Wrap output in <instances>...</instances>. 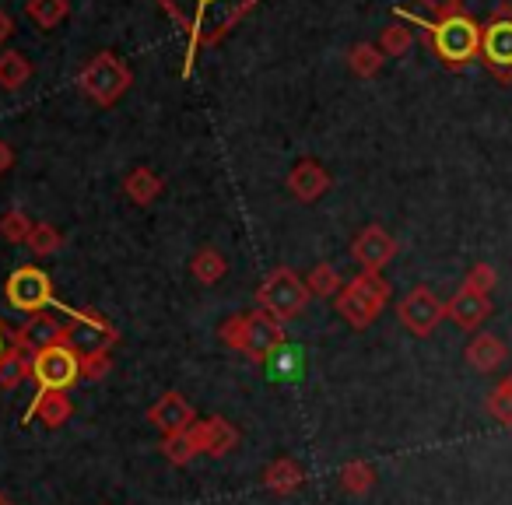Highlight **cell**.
I'll use <instances>...</instances> for the list:
<instances>
[{
  "mask_svg": "<svg viewBox=\"0 0 512 505\" xmlns=\"http://www.w3.org/2000/svg\"><path fill=\"white\" fill-rule=\"evenodd\" d=\"M383 50H379L376 43H355L348 50V67L351 74H358V78H376L379 71H383Z\"/></svg>",
  "mask_w": 512,
  "mask_h": 505,
  "instance_id": "d4e9b609",
  "label": "cell"
},
{
  "mask_svg": "<svg viewBox=\"0 0 512 505\" xmlns=\"http://www.w3.org/2000/svg\"><path fill=\"white\" fill-rule=\"evenodd\" d=\"M256 302L264 313H271L278 323H292L306 313L309 306V288L292 267H278V271L267 274V281L256 292Z\"/></svg>",
  "mask_w": 512,
  "mask_h": 505,
  "instance_id": "5b68a950",
  "label": "cell"
},
{
  "mask_svg": "<svg viewBox=\"0 0 512 505\" xmlns=\"http://www.w3.org/2000/svg\"><path fill=\"white\" fill-rule=\"evenodd\" d=\"M120 341V330L95 309H67L64 323V344L78 351V358L95 355V351H109Z\"/></svg>",
  "mask_w": 512,
  "mask_h": 505,
  "instance_id": "52a82bcc",
  "label": "cell"
},
{
  "mask_svg": "<svg viewBox=\"0 0 512 505\" xmlns=\"http://www.w3.org/2000/svg\"><path fill=\"white\" fill-rule=\"evenodd\" d=\"M421 4L432 11L435 22H439V18H449V15H460L463 11V0H421Z\"/></svg>",
  "mask_w": 512,
  "mask_h": 505,
  "instance_id": "8d00e7d4",
  "label": "cell"
},
{
  "mask_svg": "<svg viewBox=\"0 0 512 505\" xmlns=\"http://www.w3.org/2000/svg\"><path fill=\"white\" fill-rule=\"evenodd\" d=\"M32 78V64L25 53L18 50H4L0 53V88L4 92H18V88H25Z\"/></svg>",
  "mask_w": 512,
  "mask_h": 505,
  "instance_id": "603a6c76",
  "label": "cell"
},
{
  "mask_svg": "<svg viewBox=\"0 0 512 505\" xmlns=\"http://www.w3.org/2000/svg\"><path fill=\"white\" fill-rule=\"evenodd\" d=\"M393 15H397L404 25L421 29L425 46L449 67V71H463V67L474 64V60L481 57L484 25H477V18H470L467 11H460V15H449V18H439V22H425V18H418L414 11H407V8H397Z\"/></svg>",
  "mask_w": 512,
  "mask_h": 505,
  "instance_id": "7a4b0ae2",
  "label": "cell"
},
{
  "mask_svg": "<svg viewBox=\"0 0 512 505\" xmlns=\"http://www.w3.org/2000/svg\"><path fill=\"white\" fill-rule=\"evenodd\" d=\"M78 85H81V92L92 102H99V106H116V102L130 92L134 78H130V67L123 64L116 53H95V57L81 67Z\"/></svg>",
  "mask_w": 512,
  "mask_h": 505,
  "instance_id": "277c9868",
  "label": "cell"
},
{
  "mask_svg": "<svg viewBox=\"0 0 512 505\" xmlns=\"http://www.w3.org/2000/svg\"><path fill=\"white\" fill-rule=\"evenodd\" d=\"M281 348H285V323H278L264 309H253L246 316V351L242 355H249L253 362H267Z\"/></svg>",
  "mask_w": 512,
  "mask_h": 505,
  "instance_id": "8fae6325",
  "label": "cell"
},
{
  "mask_svg": "<svg viewBox=\"0 0 512 505\" xmlns=\"http://www.w3.org/2000/svg\"><path fill=\"white\" fill-rule=\"evenodd\" d=\"M481 60L502 85H512V4L502 0L481 32Z\"/></svg>",
  "mask_w": 512,
  "mask_h": 505,
  "instance_id": "8992f818",
  "label": "cell"
},
{
  "mask_svg": "<svg viewBox=\"0 0 512 505\" xmlns=\"http://www.w3.org/2000/svg\"><path fill=\"white\" fill-rule=\"evenodd\" d=\"M446 316L460 330H477L491 316V299H488V295L470 292L467 285H460V292L446 302Z\"/></svg>",
  "mask_w": 512,
  "mask_h": 505,
  "instance_id": "9a60e30c",
  "label": "cell"
},
{
  "mask_svg": "<svg viewBox=\"0 0 512 505\" xmlns=\"http://www.w3.org/2000/svg\"><path fill=\"white\" fill-rule=\"evenodd\" d=\"M0 505H11V502H8V498H4V495H0Z\"/></svg>",
  "mask_w": 512,
  "mask_h": 505,
  "instance_id": "60d3db41",
  "label": "cell"
},
{
  "mask_svg": "<svg viewBox=\"0 0 512 505\" xmlns=\"http://www.w3.org/2000/svg\"><path fill=\"white\" fill-rule=\"evenodd\" d=\"M386 302H390V281L376 271H362L355 281H348V285L341 288V295H337V313L355 330H365L379 320Z\"/></svg>",
  "mask_w": 512,
  "mask_h": 505,
  "instance_id": "3957f363",
  "label": "cell"
},
{
  "mask_svg": "<svg viewBox=\"0 0 512 505\" xmlns=\"http://www.w3.org/2000/svg\"><path fill=\"white\" fill-rule=\"evenodd\" d=\"M25 379H32V351L11 344L8 355L0 358V386H4V390H15Z\"/></svg>",
  "mask_w": 512,
  "mask_h": 505,
  "instance_id": "44dd1931",
  "label": "cell"
},
{
  "mask_svg": "<svg viewBox=\"0 0 512 505\" xmlns=\"http://www.w3.org/2000/svg\"><path fill=\"white\" fill-rule=\"evenodd\" d=\"M463 285H467L470 292H477V295H491V288L498 285V271L491 264H474L467 271V278H463Z\"/></svg>",
  "mask_w": 512,
  "mask_h": 505,
  "instance_id": "836d02e7",
  "label": "cell"
},
{
  "mask_svg": "<svg viewBox=\"0 0 512 505\" xmlns=\"http://www.w3.org/2000/svg\"><path fill=\"white\" fill-rule=\"evenodd\" d=\"M302 477L306 474H302V467L295 460H274L264 470V488L274 491V495H292V491H299Z\"/></svg>",
  "mask_w": 512,
  "mask_h": 505,
  "instance_id": "7402d4cb",
  "label": "cell"
},
{
  "mask_svg": "<svg viewBox=\"0 0 512 505\" xmlns=\"http://www.w3.org/2000/svg\"><path fill=\"white\" fill-rule=\"evenodd\" d=\"M148 421L162 435H179V432H190V428L197 425V414H193L190 400H186L183 393L169 390L162 400H155V404L148 407Z\"/></svg>",
  "mask_w": 512,
  "mask_h": 505,
  "instance_id": "4fadbf2b",
  "label": "cell"
},
{
  "mask_svg": "<svg viewBox=\"0 0 512 505\" xmlns=\"http://www.w3.org/2000/svg\"><path fill=\"white\" fill-rule=\"evenodd\" d=\"M15 344L32 351V355L53 348V344H64V323L53 313H46V309L43 313H32V316H25V323L15 330Z\"/></svg>",
  "mask_w": 512,
  "mask_h": 505,
  "instance_id": "5bb4252c",
  "label": "cell"
},
{
  "mask_svg": "<svg viewBox=\"0 0 512 505\" xmlns=\"http://www.w3.org/2000/svg\"><path fill=\"white\" fill-rule=\"evenodd\" d=\"M71 414H74V404H71V397H67L64 390H39L22 421L29 425L32 418H39L46 428H64L67 421H71Z\"/></svg>",
  "mask_w": 512,
  "mask_h": 505,
  "instance_id": "ac0fdd59",
  "label": "cell"
},
{
  "mask_svg": "<svg viewBox=\"0 0 512 505\" xmlns=\"http://www.w3.org/2000/svg\"><path fill=\"white\" fill-rule=\"evenodd\" d=\"M397 316L414 337H428L442 320H446V302L435 299L432 288L418 285V288H411L404 299H400Z\"/></svg>",
  "mask_w": 512,
  "mask_h": 505,
  "instance_id": "30bf717a",
  "label": "cell"
},
{
  "mask_svg": "<svg viewBox=\"0 0 512 505\" xmlns=\"http://www.w3.org/2000/svg\"><path fill=\"white\" fill-rule=\"evenodd\" d=\"M351 257H355V264L362 267V271L379 274L393 257H397V239H393L386 228L369 225L355 235V242H351Z\"/></svg>",
  "mask_w": 512,
  "mask_h": 505,
  "instance_id": "7c38bea8",
  "label": "cell"
},
{
  "mask_svg": "<svg viewBox=\"0 0 512 505\" xmlns=\"http://www.w3.org/2000/svg\"><path fill=\"white\" fill-rule=\"evenodd\" d=\"M155 4L186 36L183 78H190L200 53L232 36L235 25H239L246 15H253L264 0H155Z\"/></svg>",
  "mask_w": 512,
  "mask_h": 505,
  "instance_id": "6da1fadb",
  "label": "cell"
},
{
  "mask_svg": "<svg viewBox=\"0 0 512 505\" xmlns=\"http://www.w3.org/2000/svg\"><path fill=\"white\" fill-rule=\"evenodd\" d=\"M11 36H15V18H11V15H8V11L0 8V46L8 43V39H11Z\"/></svg>",
  "mask_w": 512,
  "mask_h": 505,
  "instance_id": "74e56055",
  "label": "cell"
},
{
  "mask_svg": "<svg viewBox=\"0 0 512 505\" xmlns=\"http://www.w3.org/2000/svg\"><path fill=\"white\" fill-rule=\"evenodd\" d=\"M463 358H467L470 369H477V372H495L498 365H505V358H509V348H505L502 337H495V334H477L474 341L467 344Z\"/></svg>",
  "mask_w": 512,
  "mask_h": 505,
  "instance_id": "d6986e66",
  "label": "cell"
},
{
  "mask_svg": "<svg viewBox=\"0 0 512 505\" xmlns=\"http://www.w3.org/2000/svg\"><path fill=\"white\" fill-rule=\"evenodd\" d=\"M11 165H15V151H11L8 141H0V176L11 172Z\"/></svg>",
  "mask_w": 512,
  "mask_h": 505,
  "instance_id": "f35d334b",
  "label": "cell"
},
{
  "mask_svg": "<svg viewBox=\"0 0 512 505\" xmlns=\"http://www.w3.org/2000/svg\"><path fill=\"white\" fill-rule=\"evenodd\" d=\"M71 15V0H29V18L39 29H57Z\"/></svg>",
  "mask_w": 512,
  "mask_h": 505,
  "instance_id": "83f0119b",
  "label": "cell"
},
{
  "mask_svg": "<svg viewBox=\"0 0 512 505\" xmlns=\"http://www.w3.org/2000/svg\"><path fill=\"white\" fill-rule=\"evenodd\" d=\"M162 176H158L155 169H148V165H137V169L127 172V179H123V193H127L130 204L137 207H148L158 200V193H162Z\"/></svg>",
  "mask_w": 512,
  "mask_h": 505,
  "instance_id": "ffe728a7",
  "label": "cell"
},
{
  "mask_svg": "<svg viewBox=\"0 0 512 505\" xmlns=\"http://www.w3.org/2000/svg\"><path fill=\"white\" fill-rule=\"evenodd\" d=\"M81 379V358L74 348L67 344H53L46 351H36L32 355V383L39 390H71Z\"/></svg>",
  "mask_w": 512,
  "mask_h": 505,
  "instance_id": "ba28073f",
  "label": "cell"
},
{
  "mask_svg": "<svg viewBox=\"0 0 512 505\" xmlns=\"http://www.w3.org/2000/svg\"><path fill=\"white\" fill-rule=\"evenodd\" d=\"M218 337L225 348L246 351V316H228V320L218 327Z\"/></svg>",
  "mask_w": 512,
  "mask_h": 505,
  "instance_id": "e575fe53",
  "label": "cell"
},
{
  "mask_svg": "<svg viewBox=\"0 0 512 505\" xmlns=\"http://www.w3.org/2000/svg\"><path fill=\"white\" fill-rule=\"evenodd\" d=\"M200 453L197 446V435L190 432H179V435H162V456L172 463V467H186V463H193V456Z\"/></svg>",
  "mask_w": 512,
  "mask_h": 505,
  "instance_id": "484cf974",
  "label": "cell"
},
{
  "mask_svg": "<svg viewBox=\"0 0 512 505\" xmlns=\"http://www.w3.org/2000/svg\"><path fill=\"white\" fill-rule=\"evenodd\" d=\"M190 274L200 281V285H218V281L228 274V264H225V257H221L218 249H214V246H204V249L197 253V257H193Z\"/></svg>",
  "mask_w": 512,
  "mask_h": 505,
  "instance_id": "cb8c5ba5",
  "label": "cell"
},
{
  "mask_svg": "<svg viewBox=\"0 0 512 505\" xmlns=\"http://www.w3.org/2000/svg\"><path fill=\"white\" fill-rule=\"evenodd\" d=\"M32 225H36V221H32L22 207H11V211L0 214V239L15 242V246H18V242H29Z\"/></svg>",
  "mask_w": 512,
  "mask_h": 505,
  "instance_id": "4dcf8cb0",
  "label": "cell"
},
{
  "mask_svg": "<svg viewBox=\"0 0 512 505\" xmlns=\"http://www.w3.org/2000/svg\"><path fill=\"white\" fill-rule=\"evenodd\" d=\"M11 344H15V334H11V330L4 327V323H0V358L8 355V348H11Z\"/></svg>",
  "mask_w": 512,
  "mask_h": 505,
  "instance_id": "ab89813d",
  "label": "cell"
},
{
  "mask_svg": "<svg viewBox=\"0 0 512 505\" xmlns=\"http://www.w3.org/2000/svg\"><path fill=\"white\" fill-rule=\"evenodd\" d=\"M306 288H309V295H316V299H330V295H341L344 281L334 264H316L306 278Z\"/></svg>",
  "mask_w": 512,
  "mask_h": 505,
  "instance_id": "f1b7e54d",
  "label": "cell"
},
{
  "mask_svg": "<svg viewBox=\"0 0 512 505\" xmlns=\"http://www.w3.org/2000/svg\"><path fill=\"white\" fill-rule=\"evenodd\" d=\"M4 295H8L11 306L22 309L25 316L43 313L46 306H53V281H50V274L36 264L18 267L8 278V285H4Z\"/></svg>",
  "mask_w": 512,
  "mask_h": 505,
  "instance_id": "9c48e42d",
  "label": "cell"
},
{
  "mask_svg": "<svg viewBox=\"0 0 512 505\" xmlns=\"http://www.w3.org/2000/svg\"><path fill=\"white\" fill-rule=\"evenodd\" d=\"M488 414L498 425H512V376H505L502 383L488 393Z\"/></svg>",
  "mask_w": 512,
  "mask_h": 505,
  "instance_id": "d6a6232c",
  "label": "cell"
},
{
  "mask_svg": "<svg viewBox=\"0 0 512 505\" xmlns=\"http://www.w3.org/2000/svg\"><path fill=\"white\" fill-rule=\"evenodd\" d=\"M376 46L383 50V57H404V53L414 46V36H411V29H407L404 22H390L383 32H379Z\"/></svg>",
  "mask_w": 512,
  "mask_h": 505,
  "instance_id": "1f68e13d",
  "label": "cell"
},
{
  "mask_svg": "<svg viewBox=\"0 0 512 505\" xmlns=\"http://www.w3.org/2000/svg\"><path fill=\"white\" fill-rule=\"evenodd\" d=\"M341 484L351 495H365V491H372V484H376V470L365 460H351L341 467Z\"/></svg>",
  "mask_w": 512,
  "mask_h": 505,
  "instance_id": "f546056e",
  "label": "cell"
},
{
  "mask_svg": "<svg viewBox=\"0 0 512 505\" xmlns=\"http://www.w3.org/2000/svg\"><path fill=\"white\" fill-rule=\"evenodd\" d=\"M109 369H113L109 351H95V355L81 358V379H85V383H99V379H106Z\"/></svg>",
  "mask_w": 512,
  "mask_h": 505,
  "instance_id": "d590c367",
  "label": "cell"
},
{
  "mask_svg": "<svg viewBox=\"0 0 512 505\" xmlns=\"http://www.w3.org/2000/svg\"><path fill=\"white\" fill-rule=\"evenodd\" d=\"M193 435H197L200 453L211 456V460H221L225 453H232L235 442H239V432H235V425H232V421H225V418L197 421V425H193Z\"/></svg>",
  "mask_w": 512,
  "mask_h": 505,
  "instance_id": "2e32d148",
  "label": "cell"
},
{
  "mask_svg": "<svg viewBox=\"0 0 512 505\" xmlns=\"http://www.w3.org/2000/svg\"><path fill=\"white\" fill-rule=\"evenodd\" d=\"M327 186H330V176L316 158H306V162H299L288 172V190H292V197L302 200V204L320 200L323 193H327Z\"/></svg>",
  "mask_w": 512,
  "mask_h": 505,
  "instance_id": "e0dca14e",
  "label": "cell"
},
{
  "mask_svg": "<svg viewBox=\"0 0 512 505\" xmlns=\"http://www.w3.org/2000/svg\"><path fill=\"white\" fill-rule=\"evenodd\" d=\"M25 246L32 249V257L43 260V257H53V253H60V249H64V235H60V228H53L50 221H36Z\"/></svg>",
  "mask_w": 512,
  "mask_h": 505,
  "instance_id": "4316f807",
  "label": "cell"
}]
</instances>
